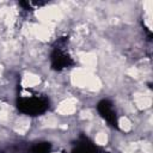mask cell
I'll use <instances>...</instances> for the list:
<instances>
[{"label": "cell", "instance_id": "1", "mask_svg": "<svg viewBox=\"0 0 153 153\" xmlns=\"http://www.w3.org/2000/svg\"><path fill=\"white\" fill-rule=\"evenodd\" d=\"M18 108L20 111L27 115L36 116L38 114L44 112L49 108V102L43 97L27 96V97L20 98V100L18 102Z\"/></svg>", "mask_w": 153, "mask_h": 153}, {"label": "cell", "instance_id": "4", "mask_svg": "<svg viewBox=\"0 0 153 153\" xmlns=\"http://www.w3.org/2000/svg\"><path fill=\"white\" fill-rule=\"evenodd\" d=\"M73 153H98V152H97V147L94 145H92V142L84 140L82 142L78 143V146L74 148Z\"/></svg>", "mask_w": 153, "mask_h": 153}, {"label": "cell", "instance_id": "3", "mask_svg": "<svg viewBox=\"0 0 153 153\" xmlns=\"http://www.w3.org/2000/svg\"><path fill=\"white\" fill-rule=\"evenodd\" d=\"M51 59H53V66L55 68H57V69L66 68L71 63V57H69L68 53L65 51L63 49H61L60 47L54 49V53H53V57Z\"/></svg>", "mask_w": 153, "mask_h": 153}, {"label": "cell", "instance_id": "2", "mask_svg": "<svg viewBox=\"0 0 153 153\" xmlns=\"http://www.w3.org/2000/svg\"><path fill=\"white\" fill-rule=\"evenodd\" d=\"M98 111L100 112V115L105 118V121L109 124H111L114 127L117 124V118H116V114H115L114 106L109 100H102L98 104Z\"/></svg>", "mask_w": 153, "mask_h": 153}]
</instances>
